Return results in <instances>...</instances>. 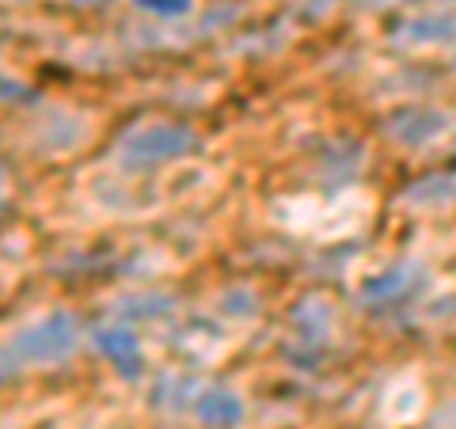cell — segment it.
I'll return each instance as SVG.
<instances>
[{
  "label": "cell",
  "instance_id": "6da1fadb",
  "mask_svg": "<svg viewBox=\"0 0 456 429\" xmlns=\"http://www.w3.org/2000/svg\"><path fill=\"white\" fill-rule=\"evenodd\" d=\"M73 346H77L73 320L69 316H50L46 323H38L35 331L20 335V342L12 350H20L23 357H31V361H57V357H65Z\"/></svg>",
  "mask_w": 456,
  "mask_h": 429
},
{
  "label": "cell",
  "instance_id": "7a4b0ae2",
  "mask_svg": "<svg viewBox=\"0 0 456 429\" xmlns=\"http://www.w3.org/2000/svg\"><path fill=\"white\" fill-rule=\"evenodd\" d=\"M187 145H191L187 130H179V125H152V130L134 134L126 152L137 164H152V160H171V156L187 152Z\"/></svg>",
  "mask_w": 456,
  "mask_h": 429
},
{
  "label": "cell",
  "instance_id": "3957f363",
  "mask_svg": "<svg viewBox=\"0 0 456 429\" xmlns=\"http://www.w3.org/2000/svg\"><path fill=\"white\" fill-rule=\"evenodd\" d=\"M99 346H103L122 368H130L137 361V338L126 335V331H103L99 335Z\"/></svg>",
  "mask_w": 456,
  "mask_h": 429
},
{
  "label": "cell",
  "instance_id": "277c9868",
  "mask_svg": "<svg viewBox=\"0 0 456 429\" xmlns=\"http://www.w3.org/2000/svg\"><path fill=\"white\" fill-rule=\"evenodd\" d=\"M202 418L206 422H228V418H236V399H228L224 392H213L209 399H202Z\"/></svg>",
  "mask_w": 456,
  "mask_h": 429
},
{
  "label": "cell",
  "instance_id": "5b68a950",
  "mask_svg": "<svg viewBox=\"0 0 456 429\" xmlns=\"http://www.w3.org/2000/svg\"><path fill=\"white\" fill-rule=\"evenodd\" d=\"M141 8H152V12H167V16H175V12H187L191 0H137Z\"/></svg>",
  "mask_w": 456,
  "mask_h": 429
}]
</instances>
